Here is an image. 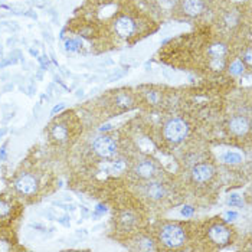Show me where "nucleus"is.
<instances>
[{"label": "nucleus", "mask_w": 252, "mask_h": 252, "mask_svg": "<svg viewBox=\"0 0 252 252\" xmlns=\"http://www.w3.org/2000/svg\"><path fill=\"white\" fill-rule=\"evenodd\" d=\"M203 9H205L203 0H182V10L186 16L196 18L202 15Z\"/></svg>", "instance_id": "0eeeda50"}, {"label": "nucleus", "mask_w": 252, "mask_h": 252, "mask_svg": "<svg viewBox=\"0 0 252 252\" xmlns=\"http://www.w3.org/2000/svg\"><path fill=\"white\" fill-rule=\"evenodd\" d=\"M222 160H223L225 163L235 164V163L242 161V157H241V155H238V153H226V155L222 156Z\"/></svg>", "instance_id": "ddd939ff"}, {"label": "nucleus", "mask_w": 252, "mask_h": 252, "mask_svg": "<svg viewBox=\"0 0 252 252\" xmlns=\"http://www.w3.org/2000/svg\"><path fill=\"white\" fill-rule=\"evenodd\" d=\"M242 69H244V66H242V63H241V62H235L232 66H231V72H232L233 75L241 74V72H242Z\"/></svg>", "instance_id": "2eb2a0df"}, {"label": "nucleus", "mask_w": 252, "mask_h": 252, "mask_svg": "<svg viewBox=\"0 0 252 252\" xmlns=\"http://www.w3.org/2000/svg\"><path fill=\"white\" fill-rule=\"evenodd\" d=\"M136 173L140 177H144V179H149L156 173V167L155 164L152 161H141L138 166L136 167Z\"/></svg>", "instance_id": "9b49d317"}, {"label": "nucleus", "mask_w": 252, "mask_h": 252, "mask_svg": "<svg viewBox=\"0 0 252 252\" xmlns=\"http://www.w3.org/2000/svg\"><path fill=\"white\" fill-rule=\"evenodd\" d=\"M245 62H247L248 65H251V49H248V51H247V57H245Z\"/></svg>", "instance_id": "a211bd4d"}, {"label": "nucleus", "mask_w": 252, "mask_h": 252, "mask_svg": "<svg viewBox=\"0 0 252 252\" xmlns=\"http://www.w3.org/2000/svg\"><path fill=\"white\" fill-rule=\"evenodd\" d=\"M192 177L197 183H205L214 177V167L209 164H197L192 170Z\"/></svg>", "instance_id": "6e6552de"}, {"label": "nucleus", "mask_w": 252, "mask_h": 252, "mask_svg": "<svg viewBox=\"0 0 252 252\" xmlns=\"http://www.w3.org/2000/svg\"><path fill=\"white\" fill-rule=\"evenodd\" d=\"M229 130L236 136H242L250 130V123L245 117H233L229 123Z\"/></svg>", "instance_id": "1a4fd4ad"}, {"label": "nucleus", "mask_w": 252, "mask_h": 252, "mask_svg": "<svg viewBox=\"0 0 252 252\" xmlns=\"http://www.w3.org/2000/svg\"><path fill=\"white\" fill-rule=\"evenodd\" d=\"M208 236L212 241V244L218 245L219 248H222V247L229 244V241H231V231L226 226L218 223V225L211 226V229L208 232Z\"/></svg>", "instance_id": "39448f33"}, {"label": "nucleus", "mask_w": 252, "mask_h": 252, "mask_svg": "<svg viewBox=\"0 0 252 252\" xmlns=\"http://www.w3.org/2000/svg\"><path fill=\"white\" fill-rule=\"evenodd\" d=\"M160 239L166 247L177 248L185 242L186 233H185V229L182 226H179V225H166V226L161 228Z\"/></svg>", "instance_id": "f257e3e1"}, {"label": "nucleus", "mask_w": 252, "mask_h": 252, "mask_svg": "<svg viewBox=\"0 0 252 252\" xmlns=\"http://www.w3.org/2000/svg\"><path fill=\"white\" fill-rule=\"evenodd\" d=\"M146 194L150 197V199H161L163 196H164V186L163 185H160V183H157V182H153V183H150V185H147V188H146Z\"/></svg>", "instance_id": "f8f14e48"}, {"label": "nucleus", "mask_w": 252, "mask_h": 252, "mask_svg": "<svg viewBox=\"0 0 252 252\" xmlns=\"http://www.w3.org/2000/svg\"><path fill=\"white\" fill-rule=\"evenodd\" d=\"M66 48L71 49V51H78L79 49V43H78L77 40H68L66 42Z\"/></svg>", "instance_id": "dca6fc26"}, {"label": "nucleus", "mask_w": 252, "mask_h": 252, "mask_svg": "<svg viewBox=\"0 0 252 252\" xmlns=\"http://www.w3.org/2000/svg\"><path fill=\"white\" fill-rule=\"evenodd\" d=\"M51 137H52L55 141H58V143H63V141L68 140L69 131H68V128H66L65 124L57 123V124H54L52 128H51Z\"/></svg>", "instance_id": "9d476101"}, {"label": "nucleus", "mask_w": 252, "mask_h": 252, "mask_svg": "<svg viewBox=\"0 0 252 252\" xmlns=\"http://www.w3.org/2000/svg\"><path fill=\"white\" fill-rule=\"evenodd\" d=\"M114 31L123 39H130L137 33V22L128 15H121L114 22Z\"/></svg>", "instance_id": "7ed1b4c3"}, {"label": "nucleus", "mask_w": 252, "mask_h": 252, "mask_svg": "<svg viewBox=\"0 0 252 252\" xmlns=\"http://www.w3.org/2000/svg\"><path fill=\"white\" fill-rule=\"evenodd\" d=\"M93 149L98 156L108 158V157H113L116 155L117 144L113 137L101 136L95 138V141L93 143Z\"/></svg>", "instance_id": "20e7f679"}, {"label": "nucleus", "mask_w": 252, "mask_h": 252, "mask_svg": "<svg viewBox=\"0 0 252 252\" xmlns=\"http://www.w3.org/2000/svg\"><path fill=\"white\" fill-rule=\"evenodd\" d=\"M10 245H7V241H0V251H10Z\"/></svg>", "instance_id": "f3484780"}, {"label": "nucleus", "mask_w": 252, "mask_h": 252, "mask_svg": "<svg viewBox=\"0 0 252 252\" xmlns=\"http://www.w3.org/2000/svg\"><path fill=\"white\" fill-rule=\"evenodd\" d=\"M16 189L22 194H33L38 190V180L32 175H22L16 182Z\"/></svg>", "instance_id": "423d86ee"}, {"label": "nucleus", "mask_w": 252, "mask_h": 252, "mask_svg": "<svg viewBox=\"0 0 252 252\" xmlns=\"http://www.w3.org/2000/svg\"><path fill=\"white\" fill-rule=\"evenodd\" d=\"M10 211H12V206H10L7 202H4V200H0V218H4V216H7V215L10 214Z\"/></svg>", "instance_id": "4468645a"}, {"label": "nucleus", "mask_w": 252, "mask_h": 252, "mask_svg": "<svg viewBox=\"0 0 252 252\" xmlns=\"http://www.w3.org/2000/svg\"><path fill=\"white\" fill-rule=\"evenodd\" d=\"M188 133V124L180 120V118H175V120H170L166 126H164V130H163V134L164 138L170 143H179L182 141L185 136Z\"/></svg>", "instance_id": "f03ea898"}]
</instances>
